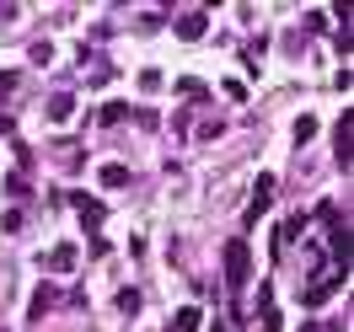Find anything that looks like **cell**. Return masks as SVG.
<instances>
[{
	"label": "cell",
	"instance_id": "1",
	"mask_svg": "<svg viewBox=\"0 0 354 332\" xmlns=\"http://www.w3.org/2000/svg\"><path fill=\"white\" fill-rule=\"evenodd\" d=\"M221 263H225V284H231V289H247V279H252V246H247L242 236H236V242H225Z\"/></svg>",
	"mask_w": 354,
	"mask_h": 332
},
{
	"label": "cell",
	"instance_id": "2",
	"mask_svg": "<svg viewBox=\"0 0 354 332\" xmlns=\"http://www.w3.org/2000/svg\"><path fill=\"white\" fill-rule=\"evenodd\" d=\"M204 27H209V11H183V17L172 22V32L183 38V43H199V38H204Z\"/></svg>",
	"mask_w": 354,
	"mask_h": 332
},
{
	"label": "cell",
	"instance_id": "3",
	"mask_svg": "<svg viewBox=\"0 0 354 332\" xmlns=\"http://www.w3.org/2000/svg\"><path fill=\"white\" fill-rule=\"evenodd\" d=\"M354 113L344 108V118H338V129H333V150H338V161H344V166H349V155H354Z\"/></svg>",
	"mask_w": 354,
	"mask_h": 332
},
{
	"label": "cell",
	"instance_id": "4",
	"mask_svg": "<svg viewBox=\"0 0 354 332\" xmlns=\"http://www.w3.org/2000/svg\"><path fill=\"white\" fill-rule=\"evenodd\" d=\"M70 204L81 209V220H86V231H97V225L108 220V209H102V204H97V199H86V193H70Z\"/></svg>",
	"mask_w": 354,
	"mask_h": 332
},
{
	"label": "cell",
	"instance_id": "5",
	"mask_svg": "<svg viewBox=\"0 0 354 332\" xmlns=\"http://www.w3.org/2000/svg\"><path fill=\"white\" fill-rule=\"evenodd\" d=\"M268 204H274V177H258V193L247 204V225H258V215H263Z\"/></svg>",
	"mask_w": 354,
	"mask_h": 332
},
{
	"label": "cell",
	"instance_id": "6",
	"mask_svg": "<svg viewBox=\"0 0 354 332\" xmlns=\"http://www.w3.org/2000/svg\"><path fill=\"white\" fill-rule=\"evenodd\" d=\"M301 231H306V215H301V209H295V215H290V220L279 225V231H274V252H285V246L295 242V236H301Z\"/></svg>",
	"mask_w": 354,
	"mask_h": 332
},
{
	"label": "cell",
	"instance_id": "7",
	"mask_svg": "<svg viewBox=\"0 0 354 332\" xmlns=\"http://www.w3.org/2000/svg\"><path fill=\"white\" fill-rule=\"evenodd\" d=\"M54 300H59V289H54V284H38V289H32V306H27V316L38 322V316H44V311L54 306Z\"/></svg>",
	"mask_w": 354,
	"mask_h": 332
},
{
	"label": "cell",
	"instance_id": "8",
	"mask_svg": "<svg viewBox=\"0 0 354 332\" xmlns=\"http://www.w3.org/2000/svg\"><path fill=\"white\" fill-rule=\"evenodd\" d=\"M344 284H349V279H338V273H333V279H317V284L306 289V306H322L333 289H344Z\"/></svg>",
	"mask_w": 354,
	"mask_h": 332
},
{
	"label": "cell",
	"instance_id": "9",
	"mask_svg": "<svg viewBox=\"0 0 354 332\" xmlns=\"http://www.w3.org/2000/svg\"><path fill=\"white\" fill-rule=\"evenodd\" d=\"M70 113H75V97H70V91H54V97H48V118H54V124H65Z\"/></svg>",
	"mask_w": 354,
	"mask_h": 332
},
{
	"label": "cell",
	"instance_id": "10",
	"mask_svg": "<svg viewBox=\"0 0 354 332\" xmlns=\"http://www.w3.org/2000/svg\"><path fill=\"white\" fill-rule=\"evenodd\" d=\"M48 268H54V273H70V268H75V246L59 242L54 252H48Z\"/></svg>",
	"mask_w": 354,
	"mask_h": 332
},
{
	"label": "cell",
	"instance_id": "11",
	"mask_svg": "<svg viewBox=\"0 0 354 332\" xmlns=\"http://www.w3.org/2000/svg\"><path fill=\"white\" fill-rule=\"evenodd\" d=\"M102 188H129V166L108 161V166H102Z\"/></svg>",
	"mask_w": 354,
	"mask_h": 332
},
{
	"label": "cell",
	"instance_id": "12",
	"mask_svg": "<svg viewBox=\"0 0 354 332\" xmlns=\"http://www.w3.org/2000/svg\"><path fill=\"white\" fill-rule=\"evenodd\" d=\"M199 322H204L199 306H183V311H177V322H172V332H199Z\"/></svg>",
	"mask_w": 354,
	"mask_h": 332
},
{
	"label": "cell",
	"instance_id": "13",
	"mask_svg": "<svg viewBox=\"0 0 354 332\" xmlns=\"http://www.w3.org/2000/svg\"><path fill=\"white\" fill-rule=\"evenodd\" d=\"M311 134H317V118H311V113H301V118H295V150L306 145Z\"/></svg>",
	"mask_w": 354,
	"mask_h": 332
},
{
	"label": "cell",
	"instance_id": "14",
	"mask_svg": "<svg viewBox=\"0 0 354 332\" xmlns=\"http://www.w3.org/2000/svg\"><path fill=\"white\" fill-rule=\"evenodd\" d=\"M177 97H188V102H199V97H204V81H194V75H183V81H177Z\"/></svg>",
	"mask_w": 354,
	"mask_h": 332
},
{
	"label": "cell",
	"instance_id": "15",
	"mask_svg": "<svg viewBox=\"0 0 354 332\" xmlns=\"http://www.w3.org/2000/svg\"><path fill=\"white\" fill-rule=\"evenodd\" d=\"M317 220L328 225V231H333V225H344V220H338V204H333V199H322V204H317Z\"/></svg>",
	"mask_w": 354,
	"mask_h": 332
},
{
	"label": "cell",
	"instance_id": "16",
	"mask_svg": "<svg viewBox=\"0 0 354 332\" xmlns=\"http://www.w3.org/2000/svg\"><path fill=\"white\" fill-rule=\"evenodd\" d=\"M118 311L134 316V311H140V289H118Z\"/></svg>",
	"mask_w": 354,
	"mask_h": 332
},
{
	"label": "cell",
	"instance_id": "17",
	"mask_svg": "<svg viewBox=\"0 0 354 332\" xmlns=\"http://www.w3.org/2000/svg\"><path fill=\"white\" fill-rule=\"evenodd\" d=\"M124 118H129V108H124V102H108V108H102V124H124Z\"/></svg>",
	"mask_w": 354,
	"mask_h": 332
},
{
	"label": "cell",
	"instance_id": "18",
	"mask_svg": "<svg viewBox=\"0 0 354 332\" xmlns=\"http://www.w3.org/2000/svg\"><path fill=\"white\" fill-rule=\"evenodd\" d=\"M17 81H22L17 70H0V97H11V86H17Z\"/></svg>",
	"mask_w": 354,
	"mask_h": 332
},
{
	"label": "cell",
	"instance_id": "19",
	"mask_svg": "<svg viewBox=\"0 0 354 332\" xmlns=\"http://www.w3.org/2000/svg\"><path fill=\"white\" fill-rule=\"evenodd\" d=\"M209 332H231V327H225V322H215V327H209Z\"/></svg>",
	"mask_w": 354,
	"mask_h": 332
},
{
	"label": "cell",
	"instance_id": "20",
	"mask_svg": "<svg viewBox=\"0 0 354 332\" xmlns=\"http://www.w3.org/2000/svg\"><path fill=\"white\" fill-rule=\"evenodd\" d=\"M306 332H317V327H306Z\"/></svg>",
	"mask_w": 354,
	"mask_h": 332
}]
</instances>
